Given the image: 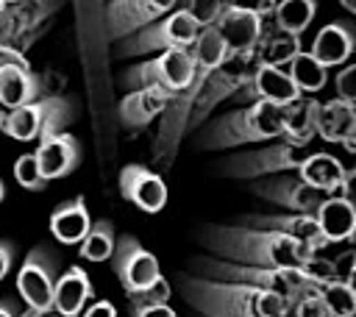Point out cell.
Segmentation results:
<instances>
[{"mask_svg":"<svg viewBox=\"0 0 356 317\" xmlns=\"http://www.w3.org/2000/svg\"><path fill=\"white\" fill-rule=\"evenodd\" d=\"M200 239L214 253V259L250 267L300 270V264L312 256L309 247L292 242L289 236L259 231L250 225H206Z\"/></svg>","mask_w":356,"mask_h":317,"instance_id":"6da1fadb","label":"cell"},{"mask_svg":"<svg viewBox=\"0 0 356 317\" xmlns=\"http://www.w3.org/2000/svg\"><path fill=\"white\" fill-rule=\"evenodd\" d=\"M181 295L203 317H289L284 298L248 284L181 275Z\"/></svg>","mask_w":356,"mask_h":317,"instance_id":"7a4b0ae2","label":"cell"},{"mask_svg":"<svg viewBox=\"0 0 356 317\" xmlns=\"http://www.w3.org/2000/svg\"><path fill=\"white\" fill-rule=\"evenodd\" d=\"M281 131V108L264 100H253L242 108H234L214 122L203 128L197 136V147L203 150H220V147H236L245 142H261V139H278Z\"/></svg>","mask_w":356,"mask_h":317,"instance_id":"3957f363","label":"cell"},{"mask_svg":"<svg viewBox=\"0 0 356 317\" xmlns=\"http://www.w3.org/2000/svg\"><path fill=\"white\" fill-rule=\"evenodd\" d=\"M197 270L203 278L211 281H231V284H248L264 292H273L278 298H284L292 309V303H298L306 295H320V286L306 281L298 270H270V267H250V264H234L225 259H211V256H200L197 259Z\"/></svg>","mask_w":356,"mask_h":317,"instance_id":"277c9868","label":"cell"},{"mask_svg":"<svg viewBox=\"0 0 356 317\" xmlns=\"http://www.w3.org/2000/svg\"><path fill=\"white\" fill-rule=\"evenodd\" d=\"M256 67H259V61H256V53L253 50L225 53V58L200 83V92H197L195 106H192V114H189V128H197L200 122H206L209 114L214 111V106L222 103V100H228V97H236V100L245 103L248 86H250V78H253Z\"/></svg>","mask_w":356,"mask_h":317,"instance_id":"5b68a950","label":"cell"},{"mask_svg":"<svg viewBox=\"0 0 356 317\" xmlns=\"http://www.w3.org/2000/svg\"><path fill=\"white\" fill-rule=\"evenodd\" d=\"M314 153L312 142H292L286 136H278V142L256 150H245L231 156L222 164V172L231 178H264L275 172H295L309 156Z\"/></svg>","mask_w":356,"mask_h":317,"instance_id":"8992f818","label":"cell"},{"mask_svg":"<svg viewBox=\"0 0 356 317\" xmlns=\"http://www.w3.org/2000/svg\"><path fill=\"white\" fill-rule=\"evenodd\" d=\"M72 114H75L72 100H67L61 95L39 97L33 103H25L19 108L6 111L3 133L11 136V139H17V142L44 139L50 133H61L64 125L72 120Z\"/></svg>","mask_w":356,"mask_h":317,"instance_id":"52a82bcc","label":"cell"},{"mask_svg":"<svg viewBox=\"0 0 356 317\" xmlns=\"http://www.w3.org/2000/svg\"><path fill=\"white\" fill-rule=\"evenodd\" d=\"M200 33V25L184 11H170L161 19L139 28L136 33L120 39V56H142L153 50H186Z\"/></svg>","mask_w":356,"mask_h":317,"instance_id":"ba28073f","label":"cell"},{"mask_svg":"<svg viewBox=\"0 0 356 317\" xmlns=\"http://www.w3.org/2000/svg\"><path fill=\"white\" fill-rule=\"evenodd\" d=\"M128 86H161L167 92H184L195 81V61L186 50H164L150 61L131 67L122 78Z\"/></svg>","mask_w":356,"mask_h":317,"instance_id":"9c48e42d","label":"cell"},{"mask_svg":"<svg viewBox=\"0 0 356 317\" xmlns=\"http://www.w3.org/2000/svg\"><path fill=\"white\" fill-rule=\"evenodd\" d=\"M111 267L117 273V281L122 284L125 295H139L142 289H147L159 275V259L145 250L139 245V239H134L131 234H122L114 242V253H111Z\"/></svg>","mask_w":356,"mask_h":317,"instance_id":"30bf717a","label":"cell"},{"mask_svg":"<svg viewBox=\"0 0 356 317\" xmlns=\"http://www.w3.org/2000/svg\"><path fill=\"white\" fill-rule=\"evenodd\" d=\"M53 286H56V259L50 256L47 247H33L17 273V289L25 306L36 314H50Z\"/></svg>","mask_w":356,"mask_h":317,"instance_id":"8fae6325","label":"cell"},{"mask_svg":"<svg viewBox=\"0 0 356 317\" xmlns=\"http://www.w3.org/2000/svg\"><path fill=\"white\" fill-rule=\"evenodd\" d=\"M250 192L275 203V206H284L289 214H314L317 206L328 197L325 192L312 189L309 184H303L298 172H275V175L256 178Z\"/></svg>","mask_w":356,"mask_h":317,"instance_id":"7c38bea8","label":"cell"},{"mask_svg":"<svg viewBox=\"0 0 356 317\" xmlns=\"http://www.w3.org/2000/svg\"><path fill=\"white\" fill-rule=\"evenodd\" d=\"M178 0H108L106 3V28L111 39H125L139 28L161 19L172 11Z\"/></svg>","mask_w":356,"mask_h":317,"instance_id":"4fadbf2b","label":"cell"},{"mask_svg":"<svg viewBox=\"0 0 356 317\" xmlns=\"http://www.w3.org/2000/svg\"><path fill=\"white\" fill-rule=\"evenodd\" d=\"M295 172L312 189H320L325 195H339V197H350V181L356 178V170L342 167L337 156L320 153V150H314Z\"/></svg>","mask_w":356,"mask_h":317,"instance_id":"5bb4252c","label":"cell"},{"mask_svg":"<svg viewBox=\"0 0 356 317\" xmlns=\"http://www.w3.org/2000/svg\"><path fill=\"white\" fill-rule=\"evenodd\" d=\"M245 225L250 228H259V231H273V234H281V236H289L292 242L309 247L312 253L323 250L325 247V239L317 228V220L314 214H248L245 217Z\"/></svg>","mask_w":356,"mask_h":317,"instance_id":"9a60e30c","label":"cell"},{"mask_svg":"<svg viewBox=\"0 0 356 317\" xmlns=\"http://www.w3.org/2000/svg\"><path fill=\"white\" fill-rule=\"evenodd\" d=\"M120 192L128 203H134L136 209L156 214L164 209L167 203V186L161 181L159 172L147 170L145 164H128L120 172Z\"/></svg>","mask_w":356,"mask_h":317,"instance_id":"2e32d148","label":"cell"},{"mask_svg":"<svg viewBox=\"0 0 356 317\" xmlns=\"http://www.w3.org/2000/svg\"><path fill=\"white\" fill-rule=\"evenodd\" d=\"M36 161H39V170L44 175V181H56V178H64L70 175L78 161H81V145L75 136L70 133H50L44 139H39V147H36Z\"/></svg>","mask_w":356,"mask_h":317,"instance_id":"e0dca14e","label":"cell"},{"mask_svg":"<svg viewBox=\"0 0 356 317\" xmlns=\"http://www.w3.org/2000/svg\"><path fill=\"white\" fill-rule=\"evenodd\" d=\"M267 19H259L253 14H245V11H234V8H225L220 11L217 22L211 25L225 47V53H239V50H253L261 31H264Z\"/></svg>","mask_w":356,"mask_h":317,"instance_id":"ac0fdd59","label":"cell"},{"mask_svg":"<svg viewBox=\"0 0 356 317\" xmlns=\"http://www.w3.org/2000/svg\"><path fill=\"white\" fill-rule=\"evenodd\" d=\"M353 47H356V36H353V25L348 19H334L328 25H323L314 36V44H312V58L317 64H323L325 70L328 67H339L345 64L350 56H353Z\"/></svg>","mask_w":356,"mask_h":317,"instance_id":"d6986e66","label":"cell"},{"mask_svg":"<svg viewBox=\"0 0 356 317\" xmlns=\"http://www.w3.org/2000/svg\"><path fill=\"white\" fill-rule=\"evenodd\" d=\"M170 97H172V92L161 89V86H139L120 100V106H117L120 122L125 128H142V125L153 122L156 117H161Z\"/></svg>","mask_w":356,"mask_h":317,"instance_id":"ffe728a7","label":"cell"},{"mask_svg":"<svg viewBox=\"0 0 356 317\" xmlns=\"http://www.w3.org/2000/svg\"><path fill=\"white\" fill-rule=\"evenodd\" d=\"M317 136L323 142H342L353 153L356 139V106L345 100H328L317 108Z\"/></svg>","mask_w":356,"mask_h":317,"instance_id":"44dd1931","label":"cell"},{"mask_svg":"<svg viewBox=\"0 0 356 317\" xmlns=\"http://www.w3.org/2000/svg\"><path fill=\"white\" fill-rule=\"evenodd\" d=\"M44 92V81L31 72V67H19V64H3L0 67V106L19 108L25 103H33Z\"/></svg>","mask_w":356,"mask_h":317,"instance_id":"7402d4cb","label":"cell"},{"mask_svg":"<svg viewBox=\"0 0 356 317\" xmlns=\"http://www.w3.org/2000/svg\"><path fill=\"white\" fill-rule=\"evenodd\" d=\"M314 220H317V228H320L325 245L345 242L356 231V209H353V200L350 197H339V195H328L317 206Z\"/></svg>","mask_w":356,"mask_h":317,"instance_id":"603a6c76","label":"cell"},{"mask_svg":"<svg viewBox=\"0 0 356 317\" xmlns=\"http://www.w3.org/2000/svg\"><path fill=\"white\" fill-rule=\"evenodd\" d=\"M89 298H92V281H89L83 267L72 264L67 273H61L56 278L53 309L58 311V317H78Z\"/></svg>","mask_w":356,"mask_h":317,"instance_id":"cb8c5ba5","label":"cell"},{"mask_svg":"<svg viewBox=\"0 0 356 317\" xmlns=\"http://www.w3.org/2000/svg\"><path fill=\"white\" fill-rule=\"evenodd\" d=\"M300 92L292 83L289 72L284 67H273V64H259L253 78H250V97L253 100H264L273 106H286L289 100H295Z\"/></svg>","mask_w":356,"mask_h":317,"instance_id":"d4e9b609","label":"cell"},{"mask_svg":"<svg viewBox=\"0 0 356 317\" xmlns=\"http://www.w3.org/2000/svg\"><path fill=\"white\" fill-rule=\"evenodd\" d=\"M317 108L320 103L312 95H298L281 106V136L292 142H312L317 136Z\"/></svg>","mask_w":356,"mask_h":317,"instance_id":"484cf974","label":"cell"},{"mask_svg":"<svg viewBox=\"0 0 356 317\" xmlns=\"http://www.w3.org/2000/svg\"><path fill=\"white\" fill-rule=\"evenodd\" d=\"M89 225H92L89 209H86V200L81 195L61 203L50 214V231L61 245H78L83 239V234L89 231Z\"/></svg>","mask_w":356,"mask_h":317,"instance_id":"4316f807","label":"cell"},{"mask_svg":"<svg viewBox=\"0 0 356 317\" xmlns=\"http://www.w3.org/2000/svg\"><path fill=\"white\" fill-rule=\"evenodd\" d=\"M253 53H256V61L259 64L284 67V64H289L300 53V36L286 33V31H278L275 25H264V31H261Z\"/></svg>","mask_w":356,"mask_h":317,"instance_id":"83f0119b","label":"cell"},{"mask_svg":"<svg viewBox=\"0 0 356 317\" xmlns=\"http://www.w3.org/2000/svg\"><path fill=\"white\" fill-rule=\"evenodd\" d=\"M317 14V0H278L273 8V22L278 31L300 36Z\"/></svg>","mask_w":356,"mask_h":317,"instance_id":"f1b7e54d","label":"cell"},{"mask_svg":"<svg viewBox=\"0 0 356 317\" xmlns=\"http://www.w3.org/2000/svg\"><path fill=\"white\" fill-rule=\"evenodd\" d=\"M289 78H292V83L298 86V92L300 95H312V92H320L323 86H325V81H328V70L323 67V64H317L306 50H300L292 61H289Z\"/></svg>","mask_w":356,"mask_h":317,"instance_id":"f546056e","label":"cell"},{"mask_svg":"<svg viewBox=\"0 0 356 317\" xmlns=\"http://www.w3.org/2000/svg\"><path fill=\"white\" fill-rule=\"evenodd\" d=\"M114 242H117V236H114V225L108 222V220H95L92 225H89V231L83 234V239L78 242L81 245V256L83 259H89V261H106V259H111V253H114Z\"/></svg>","mask_w":356,"mask_h":317,"instance_id":"4dcf8cb0","label":"cell"},{"mask_svg":"<svg viewBox=\"0 0 356 317\" xmlns=\"http://www.w3.org/2000/svg\"><path fill=\"white\" fill-rule=\"evenodd\" d=\"M320 300L331 317H353L356 314V292L348 284L331 281L320 286Z\"/></svg>","mask_w":356,"mask_h":317,"instance_id":"1f68e13d","label":"cell"},{"mask_svg":"<svg viewBox=\"0 0 356 317\" xmlns=\"http://www.w3.org/2000/svg\"><path fill=\"white\" fill-rule=\"evenodd\" d=\"M14 178L22 189H31V192H42L47 186L42 170H39V161L33 153H22L17 161H14Z\"/></svg>","mask_w":356,"mask_h":317,"instance_id":"d6a6232c","label":"cell"},{"mask_svg":"<svg viewBox=\"0 0 356 317\" xmlns=\"http://www.w3.org/2000/svg\"><path fill=\"white\" fill-rule=\"evenodd\" d=\"M298 273H300L306 281L317 284V286H325V284L337 281V278H334V264H331V259H323V256H317V253H312V256L300 264Z\"/></svg>","mask_w":356,"mask_h":317,"instance_id":"836d02e7","label":"cell"},{"mask_svg":"<svg viewBox=\"0 0 356 317\" xmlns=\"http://www.w3.org/2000/svg\"><path fill=\"white\" fill-rule=\"evenodd\" d=\"M184 11L200 25V31L203 28H209V25H214L217 22V17H220V11H222V0H186L184 3Z\"/></svg>","mask_w":356,"mask_h":317,"instance_id":"e575fe53","label":"cell"},{"mask_svg":"<svg viewBox=\"0 0 356 317\" xmlns=\"http://www.w3.org/2000/svg\"><path fill=\"white\" fill-rule=\"evenodd\" d=\"M170 295H172L170 281H167L164 275H159L147 289H142L139 295H131V306H134V303H167Z\"/></svg>","mask_w":356,"mask_h":317,"instance_id":"d590c367","label":"cell"},{"mask_svg":"<svg viewBox=\"0 0 356 317\" xmlns=\"http://www.w3.org/2000/svg\"><path fill=\"white\" fill-rule=\"evenodd\" d=\"M337 100L356 103V64H345L337 72Z\"/></svg>","mask_w":356,"mask_h":317,"instance_id":"8d00e7d4","label":"cell"},{"mask_svg":"<svg viewBox=\"0 0 356 317\" xmlns=\"http://www.w3.org/2000/svg\"><path fill=\"white\" fill-rule=\"evenodd\" d=\"M222 6L225 8H234V11L253 14L259 19H270L273 17V8H275V0H225Z\"/></svg>","mask_w":356,"mask_h":317,"instance_id":"74e56055","label":"cell"},{"mask_svg":"<svg viewBox=\"0 0 356 317\" xmlns=\"http://www.w3.org/2000/svg\"><path fill=\"white\" fill-rule=\"evenodd\" d=\"M353 261H356V253L353 250H345L342 256H337L331 264H334V278L339 284H348L353 286Z\"/></svg>","mask_w":356,"mask_h":317,"instance_id":"f35d334b","label":"cell"},{"mask_svg":"<svg viewBox=\"0 0 356 317\" xmlns=\"http://www.w3.org/2000/svg\"><path fill=\"white\" fill-rule=\"evenodd\" d=\"M134 317H178L167 303H134Z\"/></svg>","mask_w":356,"mask_h":317,"instance_id":"ab89813d","label":"cell"},{"mask_svg":"<svg viewBox=\"0 0 356 317\" xmlns=\"http://www.w3.org/2000/svg\"><path fill=\"white\" fill-rule=\"evenodd\" d=\"M81 317H117V309H114L108 300H97V303H92L89 309H83Z\"/></svg>","mask_w":356,"mask_h":317,"instance_id":"60d3db41","label":"cell"},{"mask_svg":"<svg viewBox=\"0 0 356 317\" xmlns=\"http://www.w3.org/2000/svg\"><path fill=\"white\" fill-rule=\"evenodd\" d=\"M14 264V245L8 239H0V281L6 278V273Z\"/></svg>","mask_w":356,"mask_h":317,"instance_id":"b9f144b4","label":"cell"},{"mask_svg":"<svg viewBox=\"0 0 356 317\" xmlns=\"http://www.w3.org/2000/svg\"><path fill=\"white\" fill-rule=\"evenodd\" d=\"M0 317H17V309L11 300H0Z\"/></svg>","mask_w":356,"mask_h":317,"instance_id":"7bdbcfd3","label":"cell"},{"mask_svg":"<svg viewBox=\"0 0 356 317\" xmlns=\"http://www.w3.org/2000/svg\"><path fill=\"white\" fill-rule=\"evenodd\" d=\"M339 6H342L348 14H356V0H339Z\"/></svg>","mask_w":356,"mask_h":317,"instance_id":"ee69618b","label":"cell"},{"mask_svg":"<svg viewBox=\"0 0 356 317\" xmlns=\"http://www.w3.org/2000/svg\"><path fill=\"white\" fill-rule=\"evenodd\" d=\"M3 125H6V111L0 108V133H3Z\"/></svg>","mask_w":356,"mask_h":317,"instance_id":"f6af8a7d","label":"cell"},{"mask_svg":"<svg viewBox=\"0 0 356 317\" xmlns=\"http://www.w3.org/2000/svg\"><path fill=\"white\" fill-rule=\"evenodd\" d=\"M3 197H6V184L0 181V200H3Z\"/></svg>","mask_w":356,"mask_h":317,"instance_id":"bcb514c9","label":"cell"},{"mask_svg":"<svg viewBox=\"0 0 356 317\" xmlns=\"http://www.w3.org/2000/svg\"><path fill=\"white\" fill-rule=\"evenodd\" d=\"M3 11H6V3H3V0H0V17H3Z\"/></svg>","mask_w":356,"mask_h":317,"instance_id":"7dc6e473","label":"cell"},{"mask_svg":"<svg viewBox=\"0 0 356 317\" xmlns=\"http://www.w3.org/2000/svg\"><path fill=\"white\" fill-rule=\"evenodd\" d=\"M3 3H6V6H8V3H22V0H3Z\"/></svg>","mask_w":356,"mask_h":317,"instance_id":"c3c4849f","label":"cell"},{"mask_svg":"<svg viewBox=\"0 0 356 317\" xmlns=\"http://www.w3.org/2000/svg\"><path fill=\"white\" fill-rule=\"evenodd\" d=\"M275 3H278V0H275Z\"/></svg>","mask_w":356,"mask_h":317,"instance_id":"681fc988","label":"cell"}]
</instances>
